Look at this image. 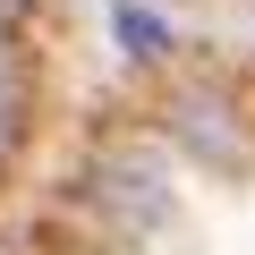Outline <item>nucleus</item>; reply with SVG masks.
Here are the masks:
<instances>
[{
  "instance_id": "nucleus-4",
  "label": "nucleus",
  "mask_w": 255,
  "mask_h": 255,
  "mask_svg": "<svg viewBox=\"0 0 255 255\" xmlns=\"http://www.w3.org/2000/svg\"><path fill=\"white\" fill-rule=\"evenodd\" d=\"M17 145H26V85H17V68H0V162Z\"/></svg>"
},
{
  "instance_id": "nucleus-5",
  "label": "nucleus",
  "mask_w": 255,
  "mask_h": 255,
  "mask_svg": "<svg viewBox=\"0 0 255 255\" xmlns=\"http://www.w3.org/2000/svg\"><path fill=\"white\" fill-rule=\"evenodd\" d=\"M9 9H26V0H0V17H9Z\"/></svg>"
},
{
  "instance_id": "nucleus-1",
  "label": "nucleus",
  "mask_w": 255,
  "mask_h": 255,
  "mask_svg": "<svg viewBox=\"0 0 255 255\" xmlns=\"http://www.w3.org/2000/svg\"><path fill=\"white\" fill-rule=\"evenodd\" d=\"M170 136H179L196 162H238V153H247V119L230 111L221 85H179V94H170Z\"/></svg>"
},
{
  "instance_id": "nucleus-2",
  "label": "nucleus",
  "mask_w": 255,
  "mask_h": 255,
  "mask_svg": "<svg viewBox=\"0 0 255 255\" xmlns=\"http://www.w3.org/2000/svg\"><path fill=\"white\" fill-rule=\"evenodd\" d=\"M111 34H119V51L136 60V68H153V60L179 51V26L153 9V0H111Z\"/></svg>"
},
{
  "instance_id": "nucleus-3",
  "label": "nucleus",
  "mask_w": 255,
  "mask_h": 255,
  "mask_svg": "<svg viewBox=\"0 0 255 255\" xmlns=\"http://www.w3.org/2000/svg\"><path fill=\"white\" fill-rule=\"evenodd\" d=\"M111 196H119V221H128V230H153V221L170 213L153 162H111V170H102V204H111Z\"/></svg>"
}]
</instances>
